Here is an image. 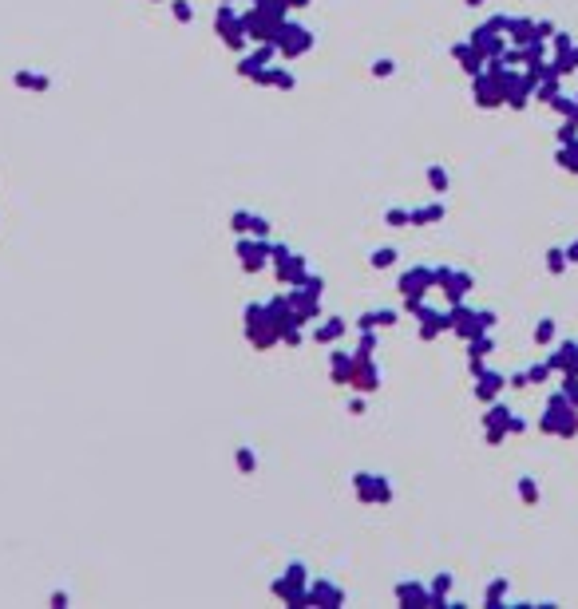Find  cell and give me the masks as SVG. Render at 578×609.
<instances>
[{"label": "cell", "mask_w": 578, "mask_h": 609, "mask_svg": "<svg viewBox=\"0 0 578 609\" xmlns=\"http://www.w3.org/2000/svg\"><path fill=\"white\" fill-rule=\"evenodd\" d=\"M273 44H277V52H282L285 60H297L301 52L313 48V32H309V28H301V24H294V20H285V24L277 28Z\"/></svg>", "instance_id": "cell-3"}, {"label": "cell", "mask_w": 578, "mask_h": 609, "mask_svg": "<svg viewBox=\"0 0 578 609\" xmlns=\"http://www.w3.org/2000/svg\"><path fill=\"white\" fill-rule=\"evenodd\" d=\"M353 491H357L360 502H393V487L384 475H372V471H357L353 475Z\"/></svg>", "instance_id": "cell-6"}, {"label": "cell", "mask_w": 578, "mask_h": 609, "mask_svg": "<svg viewBox=\"0 0 578 609\" xmlns=\"http://www.w3.org/2000/svg\"><path fill=\"white\" fill-rule=\"evenodd\" d=\"M393 72H396V60H388V56H381V60H372V75H381V79H388Z\"/></svg>", "instance_id": "cell-23"}, {"label": "cell", "mask_w": 578, "mask_h": 609, "mask_svg": "<svg viewBox=\"0 0 578 609\" xmlns=\"http://www.w3.org/2000/svg\"><path fill=\"white\" fill-rule=\"evenodd\" d=\"M353 360H357V356H349V353H333V360H329L333 384H349V376H353Z\"/></svg>", "instance_id": "cell-16"}, {"label": "cell", "mask_w": 578, "mask_h": 609, "mask_svg": "<svg viewBox=\"0 0 578 609\" xmlns=\"http://www.w3.org/2000/svg\"><path fill=\"white\" fill-rule=\"evenodd\" d=\"M384 222L400 230V226H412V214H408V210H388V214H384Z\"/></svg>", "instance_id": "cell-24"}, {"label": "cell", "mask_w": 578, "mask_h": 609, "mask_svg": "<svg viewBox=\"0 0 578 609\" xmlns=\"http://www.w3.org/2000/svg\"><path fill=\"white\" fill-rule=\"evenodd\" d=\"M357 360H353V376H349V388H357V392H377L381 388V368L372 364V356H360L353 353Z\"/></svg>", "instance_id": "cell-8"}, {"label": "cell", "mask_w": 578, "mask_h": 609, "mask_svg": "<svg viewBox=\"0 0 578 609\" xmlns=\"http://www.w3.org/2000/svg\"><path fill=\"white\" fill-rule=\"evenodd\" d=\"M369 261H372V269H388V265H396V249L393 245H381V249L369 254Z\"/></svg>", "instance_id": "cell-20"}, {"label": "cell", "mask_w": 578, "mask_h": 609, "mask_svg": "<svg viewBox=\"0 0 578 609\" xmlns=\"http://www.w3.org/2000/svg\"><path fill=\"white\" fill-rule=\"evenodd\" d=\"M344 337V321L341 317H329L321 329H313V341L317 344H333V341H341Z\"/></svg>", "instance_id": "cell-17"}, {"label": "cell", "mask_w": 578, "mask_h": 609, "mask_svg": "<svg viewBox=\"0 0 578 609\" xmlns=\"http://www.w3.org/2000/svg\"><path fill=\"white\" fill-rule=\"evenodd\" d=\"M273 56H277V44H270V40H266V44H261L254 56H242V60H238V75H246V79H258V75L273 63Z\"/></svg>", "instance_id": "cell-9"}, {"label": "cell", "mask_w": 578, "mask_h": 609, "mask_svg": "<svg viewBox=\"0 0 578 609\" xmlns=\"http://www.w3.org/2000/svg\"><path fill=\"white\" fill-rule=\"evenodd\" d=\"M305 589H309L305 562H289L285 573L273 582V597H282V601H289V606H305Z\"/></svg>", "instance_id": "cell-2"}, {"label": "cell", "mask_w": 578, "mask_h": 609, "mask_svg": "<svg viewBox=\"0 0 578 609\" xmlns=\"http://www.w3.org/2000/svg\"><path fill=\"white\" fill-rule=\"evenodd\" d=\"M396 601H400V606H432V594L416 582H400L396 585Z\"/></svg>", "instance_id": "cell-14"}, {"label": "cell", "mask_w": 578, "mask_h": 609, "mask_svg": "<svg viewBox=\"0 0 578 609\" xmlns=\"http://www.w3.org/2000/svg\"><path fill=\"white\" fill-rule=\"evenodd\" d=\"M273 269H277V277L285 281V285H301V281L309 277V265H305V257L294 254L289 245H273Z\"/></svg>", "instance_id": "cell-4"}, {"label": "cell", "mask_w": 578, "mask_h": 609, "mask_svg": "<svg viewBox=\"0 0 578 609\" xmlns=\"http://www.w3.org/2000/svg\"><path fill=\"white\" fill-rule=\"evenodd\" d=\"M270 257H273V245L266 242V238H254V242H246V233L238 238V261H242L246 273H258Z\"/></svg>", "instance_id": "cell-7"}, {"label": "cell", "mask_w": 578, "mask_h": 609, "mask_svg": "<svg viewBox=\"0 0 578 609\" xmlns=\"http://www.w3.org/2000/svg\"><path fill=\"white\" fill-rule=\"evenodd\" d=\"M254 84H261V87H282V91H294L297 87V75L289 72V68H277V63H270L266 72L254 79Z\"/></svg>", "instance_id": "cell-12"}, {"label": "cell", "mask_w": 578, "mask_h": 609, "mask_svg": "<svg viewBox=\"0 0 578 609\" xmlns=\"http://www.w3.org/2000/svg\"><path fill=\"white\" fill-rule=\"evenodd\" d=\"M408 214H412V226H428V222H440L443 218V206H440V202H432V206L408 210Z\"/></svg>", "instance_id": "cell-19"}, {"label": "cell", "mask_w": 578, "mask_h": 609, "mask_svg": "<svg viewBox=\"0 0 578 609\" xmlns=\"http://www.w3.org/2000/svg\"><path fill=\"white\" fill-rule=\"evenodd\" d=\"M13 84L20 87V91H52V79L44 72H32V68H20V72H13Z\"/></svg>", "instance_id": "cell-13"}, {"label": "cell", "mask_w": 578, "mask_h": 609, "mask_svg": "<svg viewBox=\"0 0 578 609\" xmlns=\"http://www.w3.org/2000/svg\"><path fill=\"white\" fill-rule=\"evenodd\" d=\"M428 186L436 190V194H443V190H448V171H443V167H428Z\"/></svg>", "instance_id": "cell-22"}, {"label": "cell", "mask_w": 578, "mask_h": 609, "mask_svg": "<svg viewBox=\"0 0 578 609\" xmlns=\"http://www.w3.org/2000/svg\"><path fill=\"white\" fill-rule=\"evenodd\" d=\"M476 392H480L483 400H492L495 392H499V376H483V380H480V388H476Z\"/></svg>", "instance_id": "cell-25"}, {"label": "cell", "mask_w": 578, "mask_h": 609, "mask_svg": "<svg viewBox=\"0 0 578 609\" xmlns=\"http://www.w3.org/2000/svg\"><path fill=\"white\" fill-rule=\"evenodd\" d=\"M171 13L178 24H190L195 20V8H190V0H171Z\"/></svg>", "instance_id": "cell-21"}, {"label": "cell", "mask_w": 578, "mask_h": 609, "mask_svg": "<svg viewBox=\"0 0 578 609\" xmlns=\"http://www.w3.org/2000/svg\"><path fill=\"white\" fill-rule=\"evenodd\" d=\"M305 606H344V589H337L333 582H309Z\"/></svg>", "instance_id": "cell-11"}, {"label": "cell", "mask_w": 578, "mask_h": 609, "mask_svg": "<svg viewBox=\"0 0 578 609\" xmlns=\"http://www.w3.org/2000/svg\"><path fill=\"white\" fill-rule=\"evenodd\" d=\"M68 601H72V597L63 594V589H56V594L48 597V606H56V609H63V606H68Z\"/></svg>", "instance_id": "cell-26"}, {"label": "cell", "mask_w": 578, "mask_h": 609, "mask_svg": "<svg viewBox=\"0 0 578 609\" xmlns=\"http://www.w3.org/2000/svg\"><path fill=\"white\" fill-rule=\"evenodd\" d=\"M230 226H234L238 238H242V233H254V238H270V222L261 218V214H250V210H234V214H230Z\"/></svg>", "instance_id": "cell-10"}, {"label": "cell", "mask_w": 578, "mask_h": 609, "mask_svg": "<svg viewBox=\"0 0 578 609\" xmlns=\"http://www.w3.org/2000/svg\"><path fill=\"white\" fill-rule=\"evenodd\" d=\"M246 337L254 348H270V344L282 341V332H277V321H273L270 304H250L246 309Z\"/></svg>", "instance_id": "cell-1"}, {"label": "cell", "mask_w": 578, "mask_h": 609, "mask_svg": "<svg viewBox=\"0 0 578 609\" xmlns=\"http://www.w3.org/2000/svg\"><path fill=\"white\" fill-rule=\"evenodd\" d=\"M388 325H396V313L393 309H369V313H360L357 317V329H388Z\"/></svg>", "instance_id": "cell-15"}, {"label": "cell", "mask_w": 578, "mask_h": 609, "mask_svg": "<svg viewBox=\"0 0 578 609\" xmlns=\"http://www.w3.org/2000/svg\"><path fill=\"white\" fill-rule=\"evenodd\" d=\"M570 261H578V245H575V249H570Z\"/></svg>", "instance_id": "cell-28"}, {"label": "cell", "mask_w": 578, "mask_h": 609, "mask_svg": "<svg viewBox=\"0 0 578 609\" xmlns=\"http://www.w3.org/2000/svg\"><path fill=\"white\" fill-rule=\"evenodd\" d=\"M214 24H218V36L226 40V48H234V52H242L246 48V28H242V16L230 8V4H218V16H214Z\"/></svg>", "instance_id": "cell-5"}, {"label": "cell", "mask_w": 578, "mask_h": 609, "mask_svg": "<svg viewBox=\"0 0 578 609\" xmlns=\"http://www.w3.org/2000/svg\"><path fill=\"white\" fill-rule=\"evenodd\" d=\"M519 491H523V499H527V502H531V499H535V487H531L527 479H523V483H519Z\"/></svg>", "instance_id": "cell-27"}, {"label": "cell", "mask_w": 578, "mask_h": 609, "mask_svg": "<svg viewBox=\"0 0 578 609\" xmlns=\"http://www.w3.org/2000/svg\"><path fill=\"white\" fill-rule=\"evenodd\" d=\"M234 467H238V475H254V471H258V455H254V447H238L234 451Z\"/></svg>", "instance_id": "cell-18"}, {"label": "cell", "mask_w": 578, "mask_h": 609, "mask_svg": "<svg viewBox=\"0 0 578 609\" xmlns=\"http://www.w3.org/2000/svg\"><path fill=\"white\" fill-rule=\"evenodd\" d=\"M468 4H480V0H468Z\"/></svg>", "instance_id": "cell-29"}]
</instances>
